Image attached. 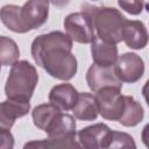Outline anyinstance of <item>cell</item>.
<instances>
[{"instance_id": "obj_1", "label": "cell", "mask_w": 149, "mask_h": 149, "mask_svg": "<svg viewBox=\"0 0 149 149\" xmlns=\"http://www.w3.org/2000/svg\"><path fill=\"white\" fill-rule=\"evenodd\" d=\"M72 41L63 31L38 35L30 48L31 57L52 78L68 81L77 73V59L72 54Z\"/></svg>"}, {"instance_id": "obj_2", "label": "cell", "mask_w": 149, "mask_h": 149, "mask_svg": "<svg viewBox=\"0 0 149 149\" xmlns=\"http://www.w3.org/2000/svg\"><path fill=\"white\" fill-rule=\"evenodd\" d=\"M81 12L91 19L97 37L112 44H118L122 41V33L127 19L119 9L83 3Z\"/></svg>"}, {"instance_id": "obj_3", "label": "cell", "mask_w": 149, "mask_h": 149, "mask_svg": "<svg viewBox=\"0 0 149 149\" xmlns=\"http://www.w3.org/2000/svg\"><path fill=\"white\" fill-rule=\"evenodd\" d=\"M38 81V73L28 61H17L12 65L5 85L7 99L29 102Z\"/></svg>"}, {"instance_id": "obj_4", "label": "cell", "mask_w": 149, "mask_h": 149, "mask_svg": "<svg viewBox=\"0 0 149 149\" xmlns=\"http://www.w3.org/2000/svg\"><path fill=\"white\" fill-rule=\"evenodd\" d=\"M98 114L106 120L119 121L125 107V95L121 90L114 87H104L94 94Z\"/></svg>"}, {"instance_id": "obj_5", "label": "cell", "mask_w": 149, "mask_h": 149, "mask_svg": "<svg viewBox=\"0 0 149 149\" xmlns=\"http://www.w3.org/2000/svg\"><path fill=\"white\" fill-rule=\"evenodd\" d=\"M64 28L66 35L73 42L81 44H88L93 41L95 34L91 19L83 12H76L69 14L64 19Z\"/></svg>"}, {"instance_id": "obj_6", "label": "cell", "mask_w": 149, "mask_h": 149, "mask_svg": "<svg viewBox=\"0 0 149 149\" xmlns=\"http://www.w3.org/2000/svg\"><path fill=\"white\" fill-rule=\"evenodd\" d=\"M114 69L121 81L132 84L142 78L144 73V62L139 55L134 52H126L118 57Z\"/></svg>"}, {"instance_id": "obj_7", "label": "cell", "mask_w": 149, "mask_h": 149, "mask_svg": "<svg viewBox=\"0 0 149 149\" xmlns=\"http://www.w3.org/2000/svg\"><path fill=\"white\" fill-rule=\"evenodd\" d=\"M86 83L93 92H98L104 87H114L118 90L122 88V81L118 78L114 65L99 66L92 64L86 72Z\"/></svg>"}, {"instance_id": "obj_8", "label": "cell", "mask_w": 149, "mask_h": 149, "mask_svg": "<svg viewBox=\"0 0 149 149\" xmlns=\"http://www.w3.org/2000/svg\"><path fill=\"white\" fill-rule=\"evenodd\" d=\"M111 136V128L102 122L87 126L77 133V139L83 149H105Z\"/></svg>"}, {"instance_id": "obj_9", "label": "cell", "mask_w": 149, "mask_h": 149, "mask_svg": "<svg viewBox=\"0 0 149 149\" xmlns=\"http://www.w3.org/2000/svg\"><path fill=\"white\" fill-rule=\"evenodd\" d=\"M22 23L28 31L43 26L49 16V2L44 0H30L23 3L20 10Z\"/></svg>"}, {"instance_id": "obj_10", "label": "cell", "mask_w": 149, "mask_h": 149, "mask_svg": "<svg viewBox=\"0 0 149 149\" xmlns=\"http://www.w3.org/2000/svg\"><path fill=\"white\" fill-rule=\"evenodd\" d=\"M77 90L69 83H63L54 86L49 92V102L56 106L59 111H70L74 107L78 100Z\"/></svg>"}, {"instance_id": "obj_11", "label": "cell", "mask_w": 149, "mask_h": 149, "mask_svg": "<svg viewBox=\"0 0 149 149\" xmlns=\"http://www.w3.org/2000/svg\"><path fill=\"white\" fill-rule=\"evenodd\" d=\"M30 102H22L17 100L7 99L0 102V128L10 129L16 119L28 114Z\"/></svg>"}, {"instance_id": "obj_12", "label": "cell", "mask_w": 149, "mask_h": 149, "mask_svg": "<svg viewBox=\"0 0 149 149\" xmlns=\"http://www.w3.org/2000/svg\"><path fill=\"white\" fill-rule=\"evenodd\" d=\"M122 41L134 50H140L148 44V31L143 22L137 20H127L125 23Z\"/></svg>"}, {"instance_id": "obj_13", "label": "cell", "mask_w": 149, "mask_h": 149, "mask_svg": "<svg viewBox=\"0 0 149 149\" xmlns=\"http://www.w3.org/2000/svg\"><path fill=\"white\" fill-rule=\"evenodd\" d=\"M91 54L93 64L99 66H112L119 57L116 44L107 43L97 36L91 42Z\"/></svg>"}, {"instance_id": "obj_14", "label": "cell", "mask_w": 149, "mask_h": 149, "mask_svg": "<svg viewBox=\"0 0 149 149\" xmlns=\"http://www.w3.org/2000/svg\"><path fill=\"white\" fill-rule=\"evenodd\" d=\"M23 149H83V147L77 139L76 132L74 134L61 137H48L44 140L29 141L23 146Z\"/></svg>"}, {"instance_id": "obj_15", "label": "cell", "mask_w": 149, "mask_h": 149, "mask_svg": "<svg viewBox=\"0 0 149 149\" xmlns=\"http://www.w3.org/2000/svg\"><path fill=\"white\" fill-rule=\"evenodd\" d=\"M73 115L83 121H93L98 116V108L94 95L88 92L78 93V100L72 108Z\"/></svg>"}, {"instance_id": "obj_16", "label": "cell", "mask_w": 149, "mask_h": 149, "mask_svg": "<svg viewBox=\"0 0 149 149\" xmlns=\"http://www.w3.org/2000/svg\"><path fill=\"white\" fill-rule=\"evenodd\" d=\"M49 137H61L76 133V121L72 115L59 112L44 130Z\"/></svg>"}, {"instance_id": "obj_17", "label": "cell", "mask_w": 149, "mask_h": 149, "mask_svg": "<svg viewBox=\"0 0 149 149\" xmlns=\"http://www.w3.org/2000/svg\"><path fill=\"white\" fill-rule=\"evenodd\" d=\"M144 118L143 107L132 95H125V107L119 122L125 127H135Z\"/></svg>"}, {"instance_id": "obj_18", "label": "cell", "mask_w": 149, "mask_h": 149, "mask_svg": "<svg viewBox=\"0 0 149 149\" xmlns=\"http://www.w3.org/2000/svg\"><path fill=\"white\" fill-rule=\"evenodd\" d=\"M21 7L16 5H5L0 9V20L1 22L12 31L17 34L27 33L20 14Z\"/></svg>"}, {"instance_id": "obj_19", "label": "cell", "mask_w": 149, "mask_h": 149, "mask_svg": "<svg viewBox=\"0 0 149 149\" xmlns=\"http://www.w3.org/2000/svg\"><path fill=\"white\" fill-rule=\"evenodd\" d=\"M59 112H62V111H59L56 106H54L50 102L37 105L31 112V118H33L35 127H37L38 129L44 132L47 129V127L50 125V122L54 120V118Z\"/></svg>"}, {"instance_id": "obj_20", "label": "cell", "mask_w": 149, "mask_h": 149, "mask_svg": "<svg viewBox=\"0 0 149 149\" xmlns=\"http://www.w3.org/2000/svg\"><path fill=\"white\" fill-rule=\"evenodd\" d=\"M20 50L14 40L7 36H0V66H12L17 62Z\"/></svg>"}, {"instance_id": "obj_21", "label": "cell", "mask_w": 149, "mask_h": 149, "mask_svg": "<svg viewBox=\"0 0 149 149\" xmlns=\"http://www.w3.org/2000/svg\"><path fill=\"white\" fill-rule=\"evenodd\" d=\"M105 149H136V143L130 134L112 130L111 140Z\"/></svg>"}, {"instance_id": "obj_22", "label": "cell", "mask_w": 149, "mask_h": 149, "mask_svg": "<svg viewBox=\"0 0 149 149\" xmlns=\"http://www.w3.org/2000/svg\"><path fill=\"white\" fill-rule=\"evenodd\" d=\"M118 5L126 12H128L132 15H137L142 12L144 3L142 1H118Z\"/></svg>"}, {"instance_id": "obj_23", "label": "cell", "mask_w": 149, "mask_h": 149, "mask_svg": "<svg viewBox=\"0 0 149 149\" xmlns=\"http://www.w3.org/2000/svg\"><path fill=\"white\" fill-rule=\"evenodd\" d=\"M14 136L9 129L0 128V149H14Z\"/></svg>"}]
</instances>
